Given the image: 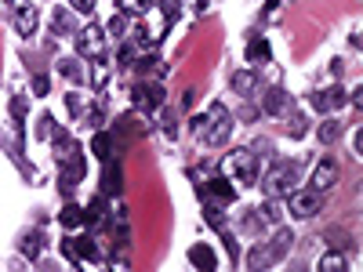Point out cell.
<instances>
[{"instance_id":"31","label":"cell","mask_w":363,"mask_h":272,"mask_svg":"<svg viewBox=\"0 0 363 272\" xmlns=\"http://www.w3.org/2000/svg\"><path fill=\"white\" fill-rule=\"evenodd\" d=\"M124 26H128V15H117V19L109 22V33H113V37H120V33H124Z\"/></svg>"},{"instance_id":"10","label":"cell","mask_w":363,"mask_h":272,"mask_svg":"<svg viewBox=\"0 0 363 272\" xmlns=\"http://www.w3.org/2000/svg\"><path fill=\"white\" fill-rule=\"evenodd\" d=\"M200 196L203 200H218V203H233L236 200V189L229 185V178H214V182H208L200 189Z\"/></svg>"},{"instance_id":"8","label":"cell","mask_w":363,"mask_h":272,"mask_svg":"<svg viewBox=\"0 0 363 272\" xmlns=\"http://www.w3.org/2000/svg\"><path fill=\"white\" fill-rule=\"evenodd\" d=\"M62 250L69 254V262H102V250L94 247V239H66L62 244Z\"/></svg>"},{"instance_id":"14","label":"cell","mask_w":363,"mask_h":272,"mask_svg":"<svg viewBox=\"0 0 363 272\" xmlns=\"http://www.w3.org/2000/svg\"><path fill=\"white\" fill-rule=\"evenodd\" d=\"M117 8L128 15V19H146L153 11V0H117Z\"/></svg>"},{"instance_id":"32","label":"cell","mask_w":363,"mask_h":272,"mask_svg":"<svg viewBox=\"0 0 363 272\" xmlns=\"http://www.w3.org/2000/svg\"><path fill=\"white\" fill-rule=\"evenodd\" d=\"M73 11H81V15H91L94 11V0H69Z\"/></svg>"},{"instance_id":"4","label":"cell","mask_w":363,"mask_h":272,"mask_svg":"<svg viewBox=\"0 0 363 272\" xmlns=\"http://www.w3.org/2000/svg\"><path fill=\"white\" fill-rule=\"evenodd\" d=\"M341 178V164L335 156H323L316 167H312V178H309V189H316V193H327V189H335Z\"/></svg>"},{"instance_id":"19","label":"cell","mask_w":363,"mask_h":272,"mask_svg":"<svg viewBox=\"0 0 363 272\" xmlns=\"http://www.w3.org/2000/svg\"><path fill=\"white\" fill-rule=\"evenodd\" d=\"M338 138H341V124L338 120H323L320 124V142H323V146H335Z\"/></svg>"},{"instance_id":"17","label":"cell","mask_w":363,"mask_h":272,"mask_svg":"<svg viewBox=\"0 0 363 272\" xmlns=\"http://www.w3.org/2000/svg\"><path fill=\"white\" fill-rule=\"evenodd\" d=\"M258 214H262V221H280L283 214H287V203H283L280 196H269V203H265Z\"/></svg>"},{"instance_id":"29","label":"cell","mask_w":363,"mask_h":272,"mask_svg":"<svg viewBox=\"0 0 363 272\" xmlns=\"http://www.w3.org/2000/svg\"><path fill=\"white\" fill-rule=\"evenodd\" d=\"M66 105H69V113H73V117H81V113H84V102H81V94H66Z\"/></svg>"},{"instance_id":"24","label":"cell","mask_w":363,"mask_h":272,"mask_svg":"<svg viewBox=\"0 0 363 272\" xmlns=\"http://www.w3.org/2000/svg\"><path fill=\"white\" fill-rule=\"evenodd\" d=\"M22 254H26V258H37V254H40V236L37 232L22 236Z\"/></svg>"},{"instance_id":"25","label":"cell","mask_w":363,"mask_h":272,"mask_svg":"<svg viewBox=\"0 0 363 272\" xmlns=\"http://www.w3.org/2000/svg\"><path fill=\"white\" fill-rule=\"evenodd\" d=\"M58 69H62V76H66V80H81V62H76V58H62Z\"/></svg>"},{"instance_id":"30","label":"cell","mask_w":363,"mask_h":272,"mask_svg":"<svg viewBox=\"0 0 363 272\" xmlns=\"http://www.w3.org/2000/svg\"><path fill=\"white\" fill-rule=\"evenodd\" d=\"M189 127H193V135L203 138V131H208V113H203V117H193V120H189Z\"/></svg>"},{"instance_id":"5","label":"cell","mask_w":363,"mask_h":272,"mask_svg":"<svg viewBox=\"0 0 363 272\" xmlns=\"http://www.w3.org/2000/svg\"><path fill=\"white\" fill-rule=\"evenodd\" d=\"M287 211H291L294 218H312V214L323 211V196L316 193V189H302V193H294V189H291Z\"/></svg>"},{"instance_id":"11","label":"cell","mask_w":363,"mask_h":272,"mask_svg":"<svg viewBox=\"0 0 363 272\" xmlns=\"http://www.w3.org/2000/svg\"><path fill=\"white\" fill-rule=\"evenodd\" d=\"M287 109H291V94L283 87H269V91H265V113H269V117H283Z\"/></svg>"},{"instance_id":"2","label":"cell","mask_w":363,"mask_h":272,"mask_svg":"<svg viewBox=\"0 0 363 272\" xmlns=\"http://www.w3.org/2000/svg\"><path fill=\"white\" fill-rule=\"evenodd\" d=\"M229 135H233V117L226 113L222 102H214L208 109V131H203V142H208V146H226Z\"/></svg>"},{"instance_id":"37","label":"cell","mask_w":363,"mask_h":272,"mask_svg":"<svg viewBox=\"0 0 363 272\" xmlns=\"http://www.w3.org/2000/svg\"><path fill=\"white\" fill-rule=\"evenodd\" d=\"M11 113H15V120H22V117H26V102L15 99V102H11Z\"/></svg>"},{"instance_id":"38","label":"cell","mask_w":363,"mask_h":272,"mask_svg":"<svg viewBox=\"0 0 363 272\" xmlns=\"http://www.w3.org/2000/svg\"><path fill=\"white\" fill-rule=\"evenodd\" d=\"M360 149H363V135H360V131H353V153L360 156Z\"/></svg>"},{"instance_id":"12","label":"cell","mask_w":363,"mask_h":272,"mask_svg":"<svg viewBox=\"0 0 363 272\" xmlns=\"http://www.w3.org/2000/svg\"><path fill=\"white\" fill-rule=\"evenodd\" d=\"M189 262H193L196 269H203V272H214L218 269V258H214V250L208 244H196L193 250H189Z\"/></svg>"},{"instance_id":"7","label":"cell","mask_w":363,"mask_h":272,"mask_svg":"<svg viewBox=\"0 0 363 272\" xmlns=\"http://www.w3.org/2000/svg\"><path fill=\"white\" fill-rule=\"evenodd\" d=\"M11 22L22 37H33L37 33V8L29 0H11Z\"/></svg>"},{"instance_id":"1","label":"cell","mask_w":363,"mask_h":272,"mask_svg":"<svg viewBox=\"0 0 363 272\" xmlns=\"http://www.w3.org/2000/svg\"><path fill=\"white\" fill-rule=\"evenodd\" d=\"M222 171H226V178H229V182L255 185V178H258V156L251 153V149H233V153L226 156Z\"/></svg>"},{"instance_id":"21","label":"cell","mask_w":363,"mask_h":272,"mask_svg":"<svg viewBox=\"0 0 363 272\" xmlns=\"http://www.w3.org/2000/svg\"><path fill=\"white\" fill-rule=\"evenodd\" d=\"M94 73H91V84H94V91H102L105 87V80H109V66H105V58H94V66H91Z\"/></svg>"},{"instance_id":"18","label":"cell","mask_w":363,"mask_h":272,"mask_svg":"<svg viewBox=\"0 0 363 272\" xmlns=\"http://www.w3.org/2000/svg\"><path fill=\"white\" fill-rule=\"evenodd\" d=\"M255 84H258V73H255V69H244V73L233 76V91H240V94L255 91Z\"/></svg>"},{"instance_id":"13","label":"cell","mask_w":363,"mask_h":272,"mask_svg":"<svg viewBox=\"0 0 363 272\" xmlns=\"http://www.w3.org/2000/svg\"><path fill=\"white\" fill-rule=\"evenodd\" d=\"M312 105H316L320 113H330V109H341V105H345V91H341V87H330V91L316 94V99H312Z\"/></svg>"},{"instance_id":"34","label":"cell","mask_w":363,"mask_h":272,"mask_svg":"<svg viewBox=\"0 0 363 272\" xmlns=\"http://www.w3.org/2000/svg\"><path fill=\"white\" fill-rule=\"evenodd\" d=\"M47 87H51V80H47V76H33V91L37 94H47Z\"/></svg>"},{"instance_id":"20","label":"cell","mask_w":363,"mask_h":272,"mask_svg":"<svg viewBox=\"0 0 363 272\" xmlns=\"http://www.w3.org/2000/svg\"><path fill=\"white\" fill-rule=\"evenodd\" d=\"M91 146H94V153H99L102 160H113V156H117V149H113V138H109V135H94V142H91Z\"/></svg>"},{"instance_id":"33","label":"cell","mask_w":363,"mask_h":272,"mask_svg":"<svg viewBox=\"0 0 363 272\" xmlns=\"http://www.w3.org/2000/svg\"><path fill=\"white\" fill-rule=\"evenodd\" d=\"M291 135H294V138L305 135V117H294V120H291Z\"/></svg>"},{"instance_id":"26","label":"cell","mask_w":363,"mask_h":272,"mask_svg":"<svg viewBox=\"0 0 363 272\" xmlns=\"http://www.w3.org/2000/svg\"><path fill=\"white\" fill-rule=\"evenodd\" d=\"M105 164H109V160H105ZM105 189H109V193H117V189H120V167L117 164L105 167Z\"/></svg>"},{"instance_id":"27","label":"cell","mask_w":363,"mask_h":272,"mask_svg":"<svg viewBox=\"0 0 363 272\" xmlns=\"http://www.w3.org/2000/svg\"><path fill=\"white\" fill-rule=\"evenodd\" d=\"M69 29H73V19H69V11H58V15H55V33H62V37H66Z\"/></svg>"},{"instance_id":"22","label":"cell","mask_w":363,"mask_h":272,"mask_svg":"<svg viewBox=\"0 0 363 272\" xmlns=\"http://www.w3.org/2000/svg\"><path fill=\"white\" fill-rule=\"evenodd\" d=\"M335 269H345V254L341 250H330L320 258V272H335Z\"/></svg>"},{"instance_id":"36","label":"cell","mask_w":363,"mask_h":272,"mask_svg":"<svg viewBox=\"0 0 363 272\" xmlns=\"http://www.w3.org/2000/svg\"><path fill=\"white\" fill-rule=\"evenodd\" d=\"M120 62H124V66H131V62H135V47H131V44L120 51Z\"/></svg>"},{"instance_id":"23","label":"cell","mask_w":363,"mask_h":272,"mask_svg":"<svg viewBox=\"0 0 363 272\" xmlns=\"http://www.w3.org/2000/svg\"><path fill=\"white\" fill-rule=\"evenodd\" d=\"M247 58H251V62H255V58L265 62V58H269V44H265L262 37H255V40L247 44Z\"/></svg>"},{"instance_id":"15","label":"cell","mask_w":363,"mask_h":272,"mask_svg":"<svg viewBox=\"0 0 363 272\" xmlns=\"http://www.w3.org/2000/svg\"><path fill=\"white\" fill-rule=\"evenodd\" d=\"M37 138H40V142H55V138H62V127H58V120H55L51 113H44V117H40Z\"/></svg>"},{"instance_id":"16","label":"cell","mask_w":363,"mask_h":272,"mask_svg":"<svg viewBox=\"0 0 363 272\" xmlns=\"http://www.w3.org/2000/svg\"><path fill=\"white\" fill-rule=\"evenodd\" d=\"M84 221H87V214H84L76 203H66V207H62V226H66V229H81Z\"/></svg>"},{"instance_id":"3","label":"cell","mask_w":363,"mask_h":272,"mask_svg":"<svg viewBox=\"0 0 363 272\" xmlns=\"http://www.w3.org/2000/svg\"><path fill=\"white\" fill-rule=\"evenodd\" d=\"M294 182H298V167L294 164H273L269 174H265V182H262V189L269 196H283V193L294 189Z\"/></svg>"},{"instance_id":"9","label":"cell","mask_w":363,"mask_h":272,"mask_svg":"<svg viewBox=\"0 0 363 272\" xmlns=\"http://www.w3.org/2000/svg\"><path fill=\"white\" fill-rule=\"evenodd\" d=\"M131 99H135L138 109H160L164 87H160V84H135V87H131Z\"/></svg>"},{"instance_id":"28","label":"cell","mask_w":363,"mask_h":272,"mask_svg":"<svg viewBox=\"0 0 363 272\" xmlns=\"http://www.w3.org/2000/svg\"><path fill=\"white\" fill-rule=\"evenodd\" d=\"M117 239L120 244H128V214L117 211Z\"/></svg>"},{"instance_id":"6","label":"cell","mask_w":363,"mask_h":272,"mask_svg":"<svg viewBox=\"0 0 363 272\" xmlns=\"http://www.w3.org/2000/svg\"><path fill=\"white\" fill-rule=\"evenodd\" d=\"M76 51L87 55V58H102V55H105V29L91 22L84 33L76 37Z\"/></svg>"},{"instance_id":"35","label":"cell","mask_w":363,"mask_h":272,"mask_svg":"<svg viewBox=\"0 0 363 272\" xmlns=\"http://www.w3.org/2000/svg\"><path fill=\"white\" fill-rule=\"evenodd\" d=\"M182 8L185 11H203V8H208V0H182Z\"/></svg>"}]
</instances>
